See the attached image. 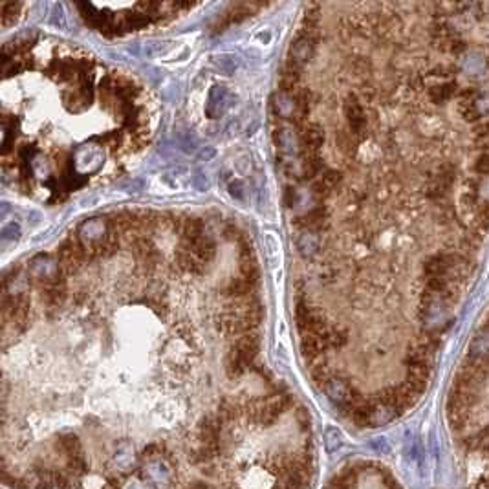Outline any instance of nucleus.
I'll return each mask as SVG.
<instances>
[{"mask_svg": "<svg viewBox=\"0 0 489 489\" xmlns=\"http://www.w3.org/2000/svg\"><path fill=\"white\" fill-rule=\"evenodd\" d=\"M140 471L143 473V480L156 488H163L173 480V462L167 456L143 460L140 462Z\"/></svg>", "mask_w": 489, "mask_h": 489, "instance_id": "obj_1", "label": "nucleus"}, {"mask_svg": "<svg viewBox=\"0 0 489 489\" xmlns=\"http://www.w3.org/2000/svg\"><path fill=\"white\" fill-rule=\"evenodd\" d=\"M110 468L114 473H132L140 469V458L134 456V449L128 443H121L118 446L115 453L110 458Z\"/></svg>", "mask_w": 489, "mask_h": 489, "instance_id": "obj_2", "label": "nucleus"}, {"mask_svg": "<svg viewBox=\"0 0 489 489\" xmlns=\"http://www.w3.org/2000/svg\"><path fill=\"white\" fill-rule=\"evenodd\" d=\"M324 141V130L319 123H307L302 128V153H319Z\"/></svg>", "mask_w": 489, "mask_h": 489, "instance_id": "obj_3", "label": "nucleus"}, {"mask_svg": "<svg viewBox=\"0 0 489 489\" xmlns=\"http://www.w3.org/2000/svg\"><path fill=\"white\" fill-rule=\"evenodd\" d=\"M292 59H289V63L295 64V66H299L301 68V64H304L307 61H310L312 53H314V41H310L308 37H304V35H301V37L295 41V44L292 46Z\"/></svg>", "mask_w": 489, "mask_h": 489, "instance_id": "obj_4", "label": "nucleus"}, {"mask_svg": "<svg viewBox=\"0 0 489 489\" xmlns=\"http://www.w3.org/2000/svg\"><path fill=\"white\" fill-rule=\"evenodd\" d=\"M299 79H301V68L295 66V64L288 63L284 68H282L281 79H279L281 90H284V92H292V94H294V90L299 88Z\"/></svg>", "mask_w": 489, "mask_h": 489, "instance_id": "obj_5", "label": "nucleus"}, {"mask_svg": "<svg viewBox=\"0 0 489 489\" xmlns=\"http://www.w3.org/2000/svg\"><path fill=\"white\" fill-rule=\"evenodd\" d=\"M345 112L349 115L350 127H352L354 132H359L365 125V118H363V110L359 107V103L356 101L354 98H349V101L345 103Z\"/></svg>", "mask_w": 489, "mask_h": 489, "instance_id": "obj_6", "label": "nucleus"}, {"mask_svg": "<svg viewBox=\"0 0 489 489\" xmlns=\"http://www.w3.org/2000/svg\"><path fill=\"white\" fill-rule=\"evenodd\" d=\"M185 249H189V251H192L198 259L202 260V262H211L213 260V257H215V244L211 242V240L207 239V237H202L198 242L195 244L192 247H185Z\"/></svg>", "mask_w": 489, "mask_h": 489, "instance_id": "obj_7", "label": "nucleus"}, {"mask_svg": "<svg viewBox=\"0 0 489 489\" xmlns=\"http://www.w3.org/2000/svg\"><path fill=\"white\" fill-rule=\"evenodd\" d=\"M251 289H253V284H251L249 281H246L244 277H239V279H233V281L227 284L226 294L231 295V297L246 299L247 295H251Z\"/></svg>", "mask_w": 489, "mask_h": 489, "instance_id": "obj_8", "label": "nucleus"}, {"mask_svg": "<svg viewBox=\"0 0 489 489\" xmlns=\"http://www.w3.org/2000/svg\"><path fill=\"white\" fill-rule=\"evenodd\" d=\"M178 262L182 264L183 269H187V272H191V273H200L202 269H204V262H202V260L189 249L185 251V253H180Z\"/></svg>", "mask_w": 489, "mask_h": 489, "instance_id": "obj_9", "label": "nucleus"}, {"mask_svg": "<svg viewBox=\"0 0 489 489\" xmlns=\"http://www.w3.org/2000/svg\"><path fill=\"white\" fill-rule=\"evenodd\" d=\"M21 9L19 4H4L2 6V24L9 26L13 22V19H17V13Z\"/></svg>", "mask_w": 489, "mask_h": 489, "instance_id": "obj_10", "label": "nucleus"}, {"mask_svg": "<svg viewBox=\"0 0 489 489\" xmlns=\"http://www.w3.org/2000/svg\"><path fill=\"white\" fill-rule=\"evenodd\" d=\"M328 489H339V488H336V485H330V488H328Z\"/></svg>", "mask_w": 489, "mask_h": 489, "instance_id": "obj_11", "label": "nucleus"}]
</instances>
